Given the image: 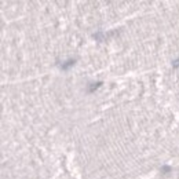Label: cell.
Here are the masks:
<instances>
[{
    "label": "cell",
    "instance_id": "cell-2",
    "mask_svg": "<svg viewBox=\"0 0 179 179\" xmlns=\"http://www.w3.org/2000/svg\"><path fill=\"white\" fill-rule=\"evenodd\" d=\"M101 84H102L101 81H98V83H95V84H91V85H92V87H90V88H88V92H92V91L98 88V87H99Z\"/></svg>",
    "mask_w": 179,
    "mask_h": 179
},
{
    "label": "cell",
    "instance_id": "cell-4",
    "mask_svg": "<svg viewBox=\"0 0 179 179\" xmlns=\"http://www.w3.org/2000/svg\"><path fill=\"white\" fill-rule=\"evenodd\" d=\"M163 171H164V172H168V171H169V167H163Z\"/></svg>",
    "mask_w": 179,
    "mask_h": 179
},
{
    "label": "cell",
    "instance_id": "cell-3",
    "mask_svg": "<svg viewBox=\"0 0 179 179\" xmlns=\"http://www.w3.org/2000/svg\"><path fill=\"white\" fill-rule=\"evenodd\" d=\"M172 66H174V68H179V59H176V61L172 62Z\"/></svg>",
    "mask_w": 179,
    "mask_h": 179
},
{
    "label": "cell",
    "instance_id": "cell-1",
    "mask_svg": "<svg viewBox=\"0 0 179 179\" xmlns=\"http://www.w3.org/2000/svg\"><path fill=\"white\" fill-rule=\"evenodd\" d=\"M74 62H76V59H68V61H66V62H65L62 66H61V69H62V70H68L70 66H73Z\"/></svg>",
    "mask_w": 179,
    "mask_h": 179
}]
</instances>
